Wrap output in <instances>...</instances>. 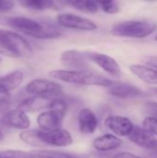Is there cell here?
Instances as JSON below:
<instances>
[{"mask_svg":"<svg viewBox=\"0 0 157 158\" xmlns=\"http://www.w3.org/2000/svg\"><path fill=\"white\" fill-rule=\"evenodd\" d=\"M0 44L6 53V56L28 58L32 54L30 43L20 34L10 30L0 29Z\"/></svg>","mask_w":157,"mask_h":158,"instance_id":"obj_4","label":"cell"},{"mask_svg":"<svg viewBox=\"0 0 157 158\" xmlns=\"http://www.w3.org/2000/svg\"><path fill=\"white\" fill-rule=\"evenodd\" d=\"M56 20L58 24L64 28L93 31L97 29V25L91 19L75 15L73 13H62L57 15Z\"/></svg>","mask_w":157,"mask_h":158,"instance_id":"obj_8","label":"cell"},{"mask_svg":"<svg viewBox=\"0 0 157 158\" xmlns=\"http://www.w3.org/2000/svg\"><path fill=\"white\" fill-rule=\"evenodd\" d=\"M122 144L121 139L117 137L114 134H104L97 137L93 145L95 150L99 152H109L118 149Z\"/></svg>","mask_w":157,"mask_h":158,"instance_id":"obj_18","label":"cell"},{"mask_svg":"<svg viewBox=\"0 0 157 158\" xmlns=\"http://www.w3.org/2000/svg\"><path fill=\"white\" fill-rule=\"evenodd\" d=\"M155 41L157 42V32H156V34L155 35Z\"/></svg>","mask_w":157,"mask_h":158,"instance_id":"obj_35","label":"cell"},{"mask_svg":"<svg viewBox=\"0 0 157 158\" xmlns=\"http://www.w3.org/2000/svg\"><path fill=\"white\" fill-rule=\"evenodd\" d=\"M108 93L111 95L120 99L144 97L145 95L149 94L135 85L126 82H114V81L108 87Z\"/></svg>","mask_w":157,"mask_h":158,"instance_id":"obj_11","label":"cell"},{"mask_svg":"<svg viewBox=\"0 0 157 158\" xmlns=\"http://www.w3.org/2000/svg\"><path fill=\"white\" fill-rule=\"evenodd\" d=\"M0 23L36 39H56L61 31L55 25L20 16H2Z\"/></svg>","mask_w":157,"mask_h":158,"instance_id":"obj_1","label":"cell"},{"mask_svg":"<svg viewBox=\"0 0 157 158\" xmlns=\"http://www.w3.org/2000/svg\"><path fill=\"white\" fill-rule=\"evenodd\" d=\"M31 158H88L86 155L67 153L56 150H33L29 153Z\"/></svg>","mask_w":157,"mask_h":158,"instance_id":"obj_20","label":"cell"},{"mask_svg":"<svg viewBox=\"0 0 157 158\" xmlns=\"http://www.w3.org/2000/svg\"><path fill=\"white\" fill-rule=\"evenodd\" d=\"M14 6V2L12 1H0V13L7 12L11 10Z\"/></svg>","mask_w":157,"mask_h":158,"instance_id":"obj_29","label":"cell"},{"mask_svg":"<svg viewBox=\"0 0 157 158\" xmlns=\"http://www.w3.org/2000/svg\"><path fill=\"white\" fill-rule=\"evenodd\" d=\"M0 158H31L29 153L19 150H6L0 152Z\"/></svg>","mask_w":157,"mask_h":158,"instance_id":"obj_25","label":"cell"},{"mask_svg":"<svg viewBox=\"0 0 157 158\" xmlns=\"http://www.w3.org/2000/svg\"><path fill=\"white\" fill-rule=\"evenodd\" d=\"M68 106L60 98L51 101L47 111H43L37 117V124L42 131H53L59 129L66 116Z\"/></svg>","mask_w":157,"mask_h":158,"instance_id":"obj_5","label":"cell"},{"mask_svg":"<svg viewBox=\"0 0 157 158\" xmlns=\"http://www.w3.org/2000/svg\"><path fill=\"white\" fill-rule=\"evenodd\" d=\"M85 55L89 60V62H93L100 67L103 70L107 72L108 74L114 77H119L121 74V69L118 63L112 56L96 53V52H85Z\"/></svg>","mask_w":157,"mask_h":158,"instance_id":"obj_10","label":"cell"},{"mask_svg":"<svg viewBox=\"0 0 157 158\" xmlns=\"http://www.w3.org/2000/svg\"><path fill=\"white\" fill-rule=\"evenodd\" d=\"M23 73L20 70H13L4 76H0V94L9 93L17 89L23 81Z\"/></svg>","mask_w":157,"mask_h":158,"instance_id":"obj_17","label":"cell"},{"mask_svg":"<svg viewBox=\"0 0 157 158\" xmlns=\"http://www.w3.org/2000/svg\"><path fill=\"white\" fill-rule=\"evenodd\" d=\"M25 90L29 94L40 96L49 100L58 98L61 94L62 88L56 81L44 79H34L27 83Z\"/></svg>","mask_w":157,"mask_h":158,"instance_id":"obj_6","label":"cell"},{"mask_svg":"<svg viewBox=\"0 0 157 158\" xmlns=\"http://www.w3.org/2000/svg\"><path fill=\"white\" fill-rule=\"evenodd\" d=\"M113 158H142L138 156H135L133 154H130V153H127V152H123V153H119V154H117L116 156H114Z\"/></svg>","mask_w":157,"mask_h":158,"instance_id":"obj_31","label":"cell"},{"mask_svg":"<svg viewBox=\"0 0 157 158\" xmlns=\"http://www.w3.org/2000/svg\"><path fill=\"white\" fill-rule=\"evenodd\" d=\"M52 100L40 97V96H30L23 101L20 102V104L18 106V109L27 113V112H38L41 110H43L45 108H48Z\"/></svg>","mask_w":157,"mask_h":158,"instance_id":"obj_16","label":"cell"},{"mask_svg":"<svg viewBox=\"0 0 157 158\" xmlns=\"http://www.w3.org/2000/svg\"><path fill=\"white\" fill-rule=\"evenodd\" d=\"M19 3L21 6L33 10H57L60 8L57 2L50 0H25Z\"/></svg>","mask_w":157,"mask_h":158,"instance_id":"obj_21","label":"cell"},{"mask_svg":"<svg viewBox=\"0 0 157 158\" xmlns=\"http://www.w3.org/2000/svg\"><path fill=\"white\" fill-rule=\"evenodd\" d=\"M49 76L55 80L64 82L86 86L109 87L113 81L108 78L90 70H68L56 69L49 72Z\"/></svg>","mask_w":157,"mask_h":158,"instance_id":"obj_2","label":"cell"},{"mask_svg":"<svg viewBox=\"0 0 157 158\" xmlns=\"http://www.w3.org/2000/svg\"><path fill=\"white\" fill-rule=\"evenodd\" d=\"M99 7L107 14H116L119 11V6L115 1H102L98 2Z\"/></svg>","mask_w":157,"mask_h":158,"instance_id":"obj_24","label":"cell"},{"mask_svg":"<svg viewBox=\"0 0 157 158\" xmlns=\"http://www.w3.org/2000/svg\"><path fill=\"white\" fill-rule=\"evenodd\" d=\"M143 126L146 131L151 132L153 135H157V118H146L143 122Z\"/></svg>","mask_w":157,"mask_h":158,"instance_id":"obj_27","label":"cell"},{"mask_svg":"<svg viewBox=\"0 0 157 158\" xmlns=\"http://www.w3.org/2000/svg\"><path fill=\"white\" fill-rule=\"evenodd\" d=\"M105 126L114 132L117 137L129 136L134 127L130 118L122 116L107 117L105 119Z\"/></svg>","mask_w":157,"mask_h":158,"instance_id":"obj_13","label":"cell"},{"mask_svg":"<svg viewBox=\"0 0 157 158\" xmlns=\"http://www.w3.org/2000/svg\"><path fill=\"white\" fill-rule=\"evenodd\" d=\"M60 63L68 70H89V60L85 52L67 50L60 55Z\"/></svg>","mask_w":157,"mask_h":158,"instance_id":"obj_9","label":"cell"},{"mask_svg":"<svg viewBox=\"0 0 157 158\" xmlns=\"http://www.w3.org/2000/svg\"><path fill=\"white\" fill-rule=\"evenodd\" d=\"M130 71L148 84H157V70L143 65H131Z\"/></svg>","mask_w":157,"mask_h":158,"instance_id":"obj_19","label":"cell"},{"mask_svg":"<svg viewBox=\"0 0 157 158\" xmlns=\"http://www.w3.org/2000/svg\"><path fill=\"white\" fill-rule=\"evenodd\" d=\"M2 123L8 128L21 131L29 130L31 125L28 115L18 108L9 110L5 113L2 117Z\"/></svg>","mask_w":157,"mask_h":158,"instance_id":"obj_12","label":"cell"},{"mask_svg":"<svg viewBox=\"0 0 157 158\" xmlns=\"http://www.w3.org/2000/svg\"><path fill=\"white\" fill-rule=\"evenodd\" d=\"M129 139L135 144L144 149L155 150L157 146V140L155 136L143 128L133 127Z\"/></svg>","mask_w":157,"mask_h":158,"instance_id":"obj_14","label":"cell"},{"mask_svg":"<svg viewBox=\"0 0 157 158\" xmlns=\"http://www.w3.org/2000/svg\"><path fill=\"white\" fill-rule=\"evenodd\" d=\"M1 60H2V58H1V56H0V62H1Z\"/></svg>","mask_w":157,"mask_h":158,"instance_id":"obj_37","label":"cell"},{"mask_svg":"<svg viewBox=\"0 0 157 158\" xmlns=\"http://www.w3.org/2000/svg\"><path fill=\"white\" fill-rule=\"evenodd\" d=\"M3 139H4V135H3V132H2V131L0 129V141H2Z\"/></svg>","mask_w":157,"mask_h":158,"instance_id":"obj_34","label":"cell"},{"mask_svg":"<svg viewBox=\"0 0 157 158\" xmlns=\"http://www.w3.org/2000/svg\"><path fill=\"white\" fill-rule=\"evenodd\" d=\"M79 130L83 134H93L98 127V118L90 108H82L78 115Z\"/></svg>","mask_w":157,"mask_h":158,"instance_id":"obj_15","label":"cell"},{"mask_svg":"<svg viewBox=\"0 0 157 158\" xmlns=\"http://www.w3.org/2000/svg\"><path fill=\"white\" fill-rule=\"evenodd\" d=\"M149 91L151 92V94H156L157 95V87L149 88Z\"/></svg>","mask_w":157,"mask_h":158,"instance_id":"obj_32","label":"cell"},{"mask_svg":"<svg viewBox=\"0 0 157 158\" xmlns=\"http://www.w3.org/2000/svg\"><path fill=\"white\" fill-rule=\"evenodd\" d=\"M144 63L157 70V56H148L144 58Z\"/></svg>","mask_w":157,"mask_h":158,"instance_id":"obj_30","label":"cell"},{"mask_svg":"<svg viewBox=\"0 0 157 158\" xmlns=\"http://www.w3.org/2000/svg\"><path fill=\"white\" fill-rule=\"evenodd\" d=\"M11 106V96L9 93L0 94V113L3 115L10 110Z\"/></svg>","mask_w":157,"mask_h":158,"instance_id":"obj_26","label":"cell"},{"mask_svg":"<svg viewBox=\"0 0 157 158\" xmlns=\"http://www.w3.org/2000/svg\"><path fill=\"white\" fill-rule=\"evenodd\" d=\"M145 112L149 115V118H157V103L154 101H148L144 105Z\"/></svg>","mask_w":157,"mask_h":158,"instance_id":"obj_28","label":"cell"},{"mask_svg":"<svg viewBox=\"0 0 157 158\" xmlns=\"http://www.w3.org/2000/svg\"><path fill=\"white\" fill-rule=\"evenodd\" d=\"M0 55H3V56H6V53H5V51H4V49L2 48V46H1V44H0Z\"/></svg>","mask_w":157,"mask_h":158,"instance_id":"obj_33","label":"cell"},{"mask_svg":"<svg viewBox=\"0 0 157 158\" xmlns=\"http://www.w3.org/2000/svg\"><path fill=\"white\" fill-rule=\"evenodd\" d=\"M157 29V23L148 19H131L116 23L111 33L118 37L141 39L151 35Z\"/></svg>","mask_w":157,"mask_h":158,"instance_id":"obj_3","label":"cell"},{"mask_svg":"<svg viewBox=\"0 0 157 158\" xmlns=\"http://www.w3.org/2000/svg\"><path fill=\"white\" fill-rule=\"evenodd\" d=\"M37 136L45 146L68 147L73 143L69 131L61 128L53 131H37Z\"/></svg>","mask_w":157,"mask_h":158,"instance_id":"obj_7","label":"cell"},{"mask_svg":"<svg viewBox=\"0 0 157 158\" xmlns=\"http://www.w3.org/2000/svg\"><path fill=\"white\" fill-rule=\"evenodd\" d=\"M155 154H156V155H157V146H156V148L155 149Z\"/></svg>","mask_w":157,"mask_h":158,"instance_id":"obj_36","label":"cell"},{"mask_svg":"<svg viewBox=\"0 0 157 158\" xmlns=\"http://www.w3.org/2000/svg\"><path fill=\"white\" fill-rule=\"evenodd\" d=\"M19 138L22 142L27 143L28 145L41 148L45 147V145L40 141V139L37 136V131L36 130H26L22 131L19 134Z\"/></svg>","mask_w":157,"mask_h":158,"instance_id":"obj_23","label":"cell"},{"mask_svg":"<svg viewBox=\"0 0 157 158\" xmlns=\"http://www.w3.org/2000/svg\"><path fill=\"white\" fill-rule=\"evenodd\" d=\"M61 4L71 6L72 7L87 13H95L99 10V5L98 2L95 1H77V0H69V1H62Z\"/></svg>","mask_w":157,"mask_h":158,"instance_id":"obj_22","label":"cell"}]
</instances>
